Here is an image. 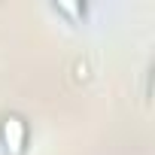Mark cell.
I'll use <instances>...</instances> for the list:
<instances>
[{"mask_svg": "<svg viewBox=\"0 0 155 155\" xmlns=\"http://www.w3.org/2000/svg\"><path fill=\"white\" fill-rule=\"evenodd\" d=\"M0 134H3V146H6L9 155H25V146H28V128H25V122H21L18 116H6Z\"/></svg>", "mask_w": 155, "mask_h": 155, "instance_id": "1", "label": "cell"}]
</instances>
